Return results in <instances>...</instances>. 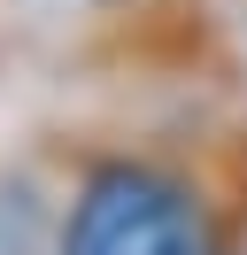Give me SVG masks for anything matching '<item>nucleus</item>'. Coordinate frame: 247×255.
Masks as SVG:
<instances>
[{"label":"nucleus","mask_w":247,"mask_h":255,"mask_svg":"<svg viewBox=\"0 0 247 255\" xmlns=\"http://www.w3.org/2000/svg\"><path fill=\"white\" fill-rule=\"evenodd\" d=\"M62 255H216V232L185 186L154 170H101L70 209Z\"/></svg>","instance_id":"1"}]
</instances>
